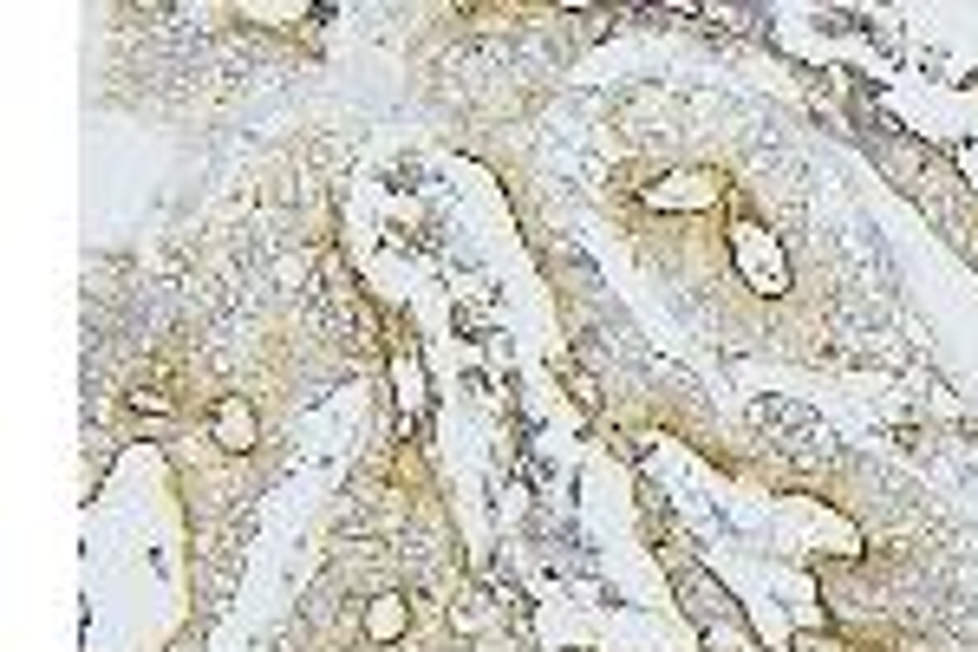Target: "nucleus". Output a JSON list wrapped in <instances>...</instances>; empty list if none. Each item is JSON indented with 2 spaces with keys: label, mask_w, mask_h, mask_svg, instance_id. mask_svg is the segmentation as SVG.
Masks as SVG:
<instances>
[{
  "label": "nucleus",
  "mask_w": 978,
  "mask_h": 652,
  "mask_svg": "<svg viewBox=\"0 0 978 652\" xmlns=\"http://www.w3.org/2000/svg\"><path fill=\"white\" fill-rule=\"evenodd\" d=\"M405 627H411V601H405V594H379V601L366 607V640H372V647L398 640Z\"/></svg>",
  "instance_id": "4"
},
{
  "label": "nucleus",
  "mask_w": 978,
  "mask_h": 652,
  "mask_svg": "<svg viewBox=\"0 0 978 652\" xmlns=\"http://www.w3.org/2000/svg\"><path fill=\"white\" fill-rule=\"evenodd\" d=\"M646 202L653 209H711V202H725V176H672V183L646 189Z\"/></svg>",
  "instance_id": "3"
},
{
  "label": "nucleus",
  "mask_w": 978,
  "mask_h": 652,
  "mask_svg": "<svg viewBox=\"0 0 978 652\" xmlns=\"http://www.w3.org/2000/svg\"><path fill=\"white\" fill-rule=\"evenodd\" d=\"M731 261H738V274H744L757 294H783V287H790V261H783V248H777L757 222H738V229H731Z\"/></svg>",
  "instance_id": "1"
},
{
  "label": "nucleus",
  "mask_w": 978,
  "mask_h": 652,
  "mask_svg": "<svg viewBox=\"0 0 978 652\" xmlns=\"http://www.w3.org/2000/svg\"><path fill=\"white\" fill-rule=\"evenodd\" d=\"M209 438L228 451V457H242L248 444H255V405L242 398V392H228V398H215V418H209Z\"/></svg>",
  "instance_id": "2"
},
{
  "label": "nucleus",
  "mask_w": 978,
  "mask_h": 652,
  "mask_svg": "<svg viewBox=\"0 0 978 652\" xmlns=\"http://www.w3.org/2000/svg\"><path fill=\"white\" fill-rule=\"evenodd\" d=\"M170 405H176V366H163L157 379H144V385L131 392V411H150V418H157V411H170Z\"/></svg>",
  "instance_id": "5"
}]
</instances>
